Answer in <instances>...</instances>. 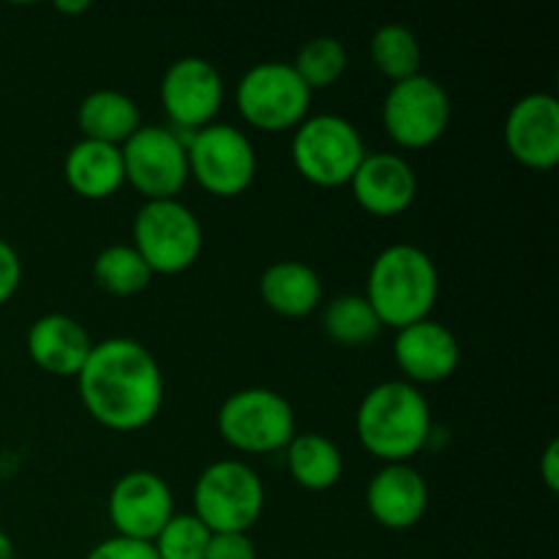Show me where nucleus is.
Segmentation results:
<instances>
[{
	"instance_id": "1",
	"label": "nucleus",
	"mask_w": 559,
	"mask_h": 559,
	"mask_svg": "<svg viewBox=\"0 0 559 559\" xmlns=\"http://www.w3.org/2000/svg\"><path fill=\"white\" fill-rule=\"evenodd\" d=\"M76 391L85 413L109 431H140L164 407V371L151 349L129 336L93 344L76 374Z\"/></svg>"
},
{
	"instance_id": "2",
	"label": "nucleus",
	"mask_w": 559,
	"mask_h": 559,
	"mask_svg": "<svg viewBox=\"0 0 559 559\" xmlns=\"http://www.w3.org/2000/svg\"><path fill=\"white\" fill-rule=\"evenodd\" d=\"M431 407L420 388L385 380L364 393L355 413L360 448L382 464H409L431 445Z\"/></svg>"
},
{
	"instance_id": "3",
	"label": "nucleus",
	"mask_w": 559,
	"mask_h": 559,
	"mask_svg": "<svg viewBox=\"0 0 559 559\" xmlns=\"http://www.w3.org/2000/svg\"><path fill=\"white\" fill-rule=\"evenodd\" d=\"M364 298L382 328L402 331L431 317L440 298V271L420 246L393 243L371 262Z\"/></svg>"
},
{
	"instance_id": "4",
	"label": "nucleus",
	"mask_w": 559,
	"mask_h": 559,
	"mask_svg": "<svg viewBox=\"0 0 559 559\" xmlns=\"http://www.w3.org/2000/svg\"><path fill=\"white\" fill-rule=\"evenodd\" d=\"M191 500V513L211 530V535H249L265 511V486L251 464L222 459L202 469Z\"/></svg>"
},
{
	"instance_id": "5",
	"label": "nucleus",
	"mask_w": 559,
	"mask_h": 559,
	"mask_svg": "<svg viewBox=\"0 0 559 559\" xmlns=\"http://www.w3.org/2000/svg\"><path fill=\"white\" fill-rule=\"evenodd\" d=\"M289 156L306 183L317 189H342L349 186L355 169L366 158V145L347 118L320 112L309 115L293 131Z\"/></svg>"
},
{
	"instance_id": "6",
	"label": "nucleus",
	"mask_w": 559,
	"mask_h": 559,
	"mask_svg": "<svg viewBox=\"0 0 559 559\" xmlns=\"http://www.w3.org/2000/svg\"><path fill=\"white\" fill-rule=\"evenodd\" d=\"M205 233L197 213L180 200L142 202L131 224V246L153 276L186 273L202 254Z\"/></svg>"
},
{
	"instance_id": "7",
	"label": "nucleus",
	"mask_w": 559,
	"mask_h": 559,
	"mask_svg": "<svg viewBox=\"0 0 559 559\" xmlns=\"http://www.w3.org/2000/svg\"><path fill=\"white\" fill-rule=\"evenodd\" d=\"M216 429L233 451L246 456L284 451L298 435L293 404L271 388H243L224 399Z\"/></svg>"
},
{
	"instance_id": "8",
	"label": "nucleus",
	"mask_w": 559,
	"mask_h": 559,
	"mask_svg": "<svg viewBox=\"0 0 559 559\" xmlns=\"http://www.w3.org/2000/svg\"><path fill=\"white\" fill-rule=\"evenodd\" d=\"M314 93L295 74L293 63L265 60L246 71L235 87V107L240 118L257 131H295L311 109Z\"/></svg>"
},
{
	"instance_id": "9",
	"label": "nucleus",
	"mask_w": 559,
	"mask_h": 559,
	"mask_svg": "<svg viewBox=\"0 0 559 559\" xmlns=\"http://www.w3.org/2000/svg\"><path fill=\"white\" fill-rule=\"evenodd\" d=\"M189 178L211 197H240L257 178V151L246 131L229 123H211L186 140Z\"/></svg>"
},
{
	"instance_id": "10",
	"label": "nucleus",
	"mask_w": 559,
	"mask_h": 559,
	"mask_svg": "<svg viewBox=\"0 0 559 559\" xmlns=\"http://www.w3.org/2000/svg\"><path fill=\"white\" fill-rule=\"evenodd\" d=\"M382 126L404 151H426L437 145L451 126V96L424 71L393 82L382 98Z\"/></svg>"
},
{
	"instance_id": "11",
	"label": "nucleus",
	"mask_w": 559,
	"mask_h": 559,
	"mask_svg": "<svg viewBox=\"0 0 559 559\" xmlns=\"http://www.w3.org/2000/svg\"><path fill=\"white\" fill-rule=\"evenodd\" d=\"M186 140L169 126H145L134 131L126 145H120L123 156L126 183L153 200H178L180 191L189 183V156Z\"/></svg>"
},
{
	"instance_id": "12",
	"label": "nucleus",
	"mask_w": 559,
	"mask_h": 559,
	"mask_svg": "<svg viewBox=\"0 0 559 559\" xmlns=\"http://www.w3.org/2000/svg\"><path fill=\"white\" fill-rule=\"evenodd\" d=\"M162 109L169 129L191 136L194 131L216 123L224 107L222 71L200 55H186L167 66L158 85Z\"/></svg>"
},
{
	"instance_id": "13",
	"label": "nucleus",
	"mask_w": 559,
	"mask_h": 559,
	"mask_svg": "<svg viewBox=\"0 0 559 559\" xmlns=\"http://www.w3.org/2000/svg\"><path fill=\"white\" fill-rule=\"evenodd\" d=\"M175 495L167 480L151 469L120 475L107 497V516L115 535L153 544L164 524L175 516Z\"/></svg>"
},
{
	"instance_id": "14",
	"label": "nucleus",
	"mask_w": 559,
	"mask_h": 559,
	"mask_svg": "<svg viewBox=\"0 0 559 559\" xmlns=\"http://www.w3.org/2000/svg\"><path fill=\"white\" fill-rule=\"evenodd\" d=\"M502 140L513 162L549 173L559 162V102L551 93H527L508 109Z\"/></svg>"
},
{
	"instance_id": "15",
	"label": "nucleus",
	"mask_w": 559,
	"mask_h": 559,
	"mask_svg": "<svg viewBox=\"0 0 559 559\" xmlns=\"http://www.w3.org/2000/svg\"><path fill=\"white\" fill-rule=\"evenodd\" d=\"M393 360L409 385H437L456 374L462 364V347L451 328L429 317L396 331Z\"/></svg>"
},
{
	"instance_id": "16",
	"label": "nucleus",
	"mask_w": 559,
	"mask_h": 559,
	"mask_svg": "<svg viewBox=\"0 0 559 559\" xmlns=\"http://www.w3.org/2000/svg\"><path fill=\"white\" fill-rule=\"evenodd\" d=\"M349 191L369 216L396 218L415 205L418 175L399 153H366L349 180Z\"/></svg>"
},
{
	"instance_id": "17",
	"label": "nucleus",
	"mask_w": 559,
	"mask_h": 559,
	"mask_svg": "<svg viewBox=\"0 0 559 559\" xmlns=\"http://www.w3.org/2000/svg\"><path fill=\"white\" fill-rule=\"evenodd\" d=\"M366 508L380 527L413 530L429 511V484L413 464H382L366 486Z\"/></svg>"
},
{
	"instance_id": "18",
	"label": "nucleus",
	"mask_w": 559,
	"mask_h": 559,
	"mask_svg": "<svg viewBox=\"0 0 559 559\" xmlns=\"http://www.w3.org/2000/svg\"><path fill=\"white\" fill-rule=\"evenodd\" d=\"M91 333L82 322L69 314H44L27 328L25 349L27 358L49 377H74L85 366L93 349Z\"/></svg>"
},
{
	"instance_id": "19",
	"label": "nucleus",
	"mask_w": 559,
	"mask_h": 559,
	"mask_svg": "<svg viewBox=\"0 0 559 559\" xmlns=\"http://www.w3.org/2000/svg\"><path fill=\"white\" fill-rule=\"evenodd\" d=\"M63 175L69 189L91 202L109 200L126 186L120 147L93 140H80L69 147Z\"/></svg>"
},
{
	"instance_id": "20",
	"label": "nucleus",
	"mask_w": 559,
	"mask_h": 559,
	"mask_svg": "<svg viewBox=\"0 0 559 559\" xmlns=\"http://www.w3.org/2000/svg\"><path fill=\"white\" fill-rule=\"evenodd\" d=\"M260 298L273 314L287 317V320H304L320 309L322 278L306 262H273L260 278Z\"/></svg>"
},
{
	"instance_id": "21",
	"label": "nucleus",
	"mask_w": 559,
	"mask_h": 559,
	"mask_svg": "<svg viewBox=\"0 0 559 559\" xmlns=\"http://www.w3.org/2000/svg\"><path fill=\"white\" fill-rule=\"evenodd\" d=\"M76 126L82 140L104 142V145H126L142 126V112L136 102L115 87H98L87 93L76 107Z\"/></svg>"
},
{
	"instance_id": "22",
	"label": "nucleus",
	"mask_w": 559,
	"mask_h": 559,
	"mask_svg": "<svg viewBox=\"0 0 559 559\" xmlns=\"http://www.w3.org/2000/svg\"><path fill=\"white\" fill-rule=\"evenodd\" d=\"M284 462L287 473L300 489L306 491H328L342 480L344 456L336 442L317 431L295 435L293 442L284 448Z\"/></svg>"
},
{
	"instance_id": "23",
	"label": "nucleus",
	"mask_w": 559,
	"mask_h": 559,
	"mask_svg": "<svg viewBox=\"0 0 559 559\" xmlns=\"http://www.w3.org/2000/svg\"><path fill=\"white\" fill-rule=\"evenodd\" d=\"M322 331L342 347H366L382 333L380 317L364 295H338L322 309Z\"/></svg>"
},
{
	"instance_id": "24",
	"label": "nucleus",
	"mask_w": 559,
	"mask_h": 559,
	"mask_svg": "<svg viewBox=\"0 0 559 559\" xmlns=\"http://www.w3.org/2000/svg\"><path fill=\"white\" fill-rule=\"evenodd\" d=\"M93 282L115 298H131L151 287L153 273L131 243H112L93 260Z\"/></svg>"
},
{
	"instance_id": "25",
	"label": "nucleus",
	"mask_w": 559,
	"mask_h": 559,
	"mask_svg": "<svg viewBox=\"0 0 559 559\" xmlns=\"http://www.w3.org/2000/svg\"><path fill=\"white\" fill-rule=\"evenodd\" d=\"M369 55L377 74L391 80V85L420 74V63H424V49H420L418 36L409 27L396 25V22L377 27L369 41Z\"/></svg>"
},
{
	"instance_id": "26",
	"label": "nucleus",
	"mask_w": 559,
	"mask_h": 559,
	"mask_svg": "<svg viewBox=\"0 0 559 559\" xmlns=\"http://www.w3.org/2000/svg\"><path fill=\"white\" fill-rule=\"evenodd\" d=\"M347 47L336 36H314L298 49L293 69L304 80V85L314 93L336 85L347 71Z\"/></svg>"
},
{
	"instance_id": "27",
	"label": "nucleus",
	"mask_w": 559,
	"mask_h": 559,
	"mask_svg": "<svg viewBox=\"0 0 559 559\" xmlns=\"http://www.w3.org/2000/svg\"><path fill=\"white\" fill-rule=\"evenodd\" d=\"M207 546L211 530L194 513H175L153 538V551L158 559H205Z\"/></svg>"
},
{
	"instance_id": "28",
	"label": "nucleus",
	"mask_w": 559,
	"mask_h": 559,
	"mask_svg": "<svg viewBox=\"0 0 559 559\" xmlns=\"http://www.w3.org/2000/svg\"><path fill=\"white\" fill-rule=\"evenodd\" d=\"M85 559H158V557L156 551H153V544H142V540L112 535V538L93 546V549L85 555Z\"/></svg>"
},
{
	"instance_id": "29",
	"label": "nucleus",
	"mask_w": 559,
	"mask_h": 559,
	"mask_svg": "<svg viewBox=\"0 0 559 559\" xmlns=\"http://www.w3.org/2000/svg\"><path fill=\"white\" fill-rule=\"evenodd\" d=\"M22 284V260L9 240L0 238V306L9 304Z\"/></svg>"
},
{
	"instance_id": "30",
	"label": "nucleus",
	"mask_w": 559,
	"mask_h": 559,
	"mask_svg": "<svg viewBox=\"0 0 559 559\" xmlns=\"http://www.w3.org/2000/svg\"><path fill=\"white\" fill-rule=\"evenodd\" d=\"M205 559H257V546L249 535H211Z\"/></svg>"
},
{
	"instance_id": "31",
	"label": "nucleus",
	"mask_w": 559,
	"mask_h": 559,
	"mask_svg": "<svg viewBox=\"0 0 559 559\" xmlns=\"http://www.w3.org/2000/svg\"><path fill=\"white\" fill-rule=\"evenodd\" d=\"M540 478H544L546 489L559 491V442L551 440L546 445L544 456H540Z\"/></svg>"
},
{
	"instance_id": "32",
	"label": "nucleus",
	"mask_w": 559,
	"mask_h": 559,
	"mask_svg": "<svg viewBox=\"0 0 559 559\" xmlns=\"http://www.w3.org/2000/svg\"><path fill=\"white\" fill-rule=\"evenodd\" d=\"M91 9V0H58L55 3V11L60 14H85Z\"/></svg>"
},
{
	"instance_id": "33",
	"label": "nucleus",
	"mask_w": 559,
	"mask_h": 559,
	"mask_svg": "<svg viewBox=\"0 0 559 559\" xmlns=\"http://www.w3.org/2000/svg\"><path fill=\"white\" fill-rule=\"evenodd\" d=\"M0 559H14V544L3 530H0Z\"/></svg>"
}]
</instances>
